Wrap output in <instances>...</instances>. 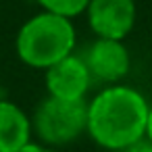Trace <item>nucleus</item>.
<instances>
[{"mask_svg": "<svg viewBox=\"0 0 152 152\" xmlns=\"http://www.w3.org/2000/svg\"><path fill=\"white\" fill-rule=\"evenodd\" d=\"M150 104L131 86L113 83L88 102L86 133L104 150L121 152L146 137Z\"/></svg>", "mask_w": 152, "mask_h": 152, "instance_id": "obj_1", "label": "nucleus"}, {"mask_svg": "<svg viewBox=\"0 0 152 152\" xmlns=\"http://www.w3.org/2000/svg\"><path fill=\"white\" fill-rule=\"evenodd\" d=\"M75 42L77 36L69 17L42 11L21 25L15 50L23 65L46 71L54 63L73 54Z\"/></svg>", "mask_w": 152, "mask_h": 152, "instance_id": "obj_2", "label": "nucleus"}, {"mask_svg": "<svg viewBox=\"0 0 152 152\" xmlns=\"http://www.w3.org/2000/svg\"><path fill=\"white\" fill-rule=\"evenodd\" d=\"M88 102L86 100H61L46 96L31 119L34 133L44 146L61 148L86 133Z\"/></svg>", "mask_w": 152, "mask_h": 152, "instance_id": "obj_3", "label": "nucleus"}, {"mask_svg": "<svg viewBox=\"0 0 152 152\" xmlns=\"http://www.w3.org/2000/svg\"><path fill=\"white\" fill-rule=\"evenodd\" d=\"M94 81L113 86L123 81L131 71V54L123 40L96 38L81 56Z\"/></svg>", "mask_w": 152, "mask_h": 152, "instance_id": "obj_4", "label": "nucleus"}, {"mask_svg": "<svg viewBox=\"0 0 152 152\" xmlns=\"http://www.w3.org/2000/svg\"><path fill=\"white\" fill-rule=\"evenodd\" d=\"M86 15L96 38L125 40L135 25L137 9L135 0H90Z\"/></svg>", "mask_w": 152, "mask_h": 152, "instance_id": "obj_5", "label": "nucleus"}, {"mask_svg": "<svg viewBox=\"0 0 152 152\" xmlns=\"http://www.w3.org/2000/svg\"><path fill=\"white\" fill-rule=\"evenodd\" d=\"M94 83L86 61L77 54H69L63 61L46 69V92L61 100H83Z\"/></svg>", "mask_w": 152, "mask_h": 152, "instance_id": "obj_6", "label": "nucleus"}, {"mask_svg": "<svg viewBox=\"0 0 152 152\" xmlns=\"http://www.w3.org/2000/svg\"><path fill=\"white\" fill-rule=\"evenodd\" d=\"M31 133V117L15 102L0 98V152H19Z\"/></svg>", "mask_w": 152, "mask_h": 152, "instance_id": "obj_7", "label": "nucleus"}, {"mask_svg": "<svg viewBox=\"0 0 152 152\" xmlns=\"http://www.w3.org/2000/svg\"><path fill=\"white\" fill-rule=\"evenodd\" d=\"M36 2L42 7V11L73 19V17L86 13V7H88L90 0H36Z\"/></svg>", "mask_w": 152, "mask_h": 152, "instance_id": "obj_8", "label": "nucleus"}, {"mask_svg": "<svg viewBox=\"0 0 152 152\" xmlns=\"http://www.w3.org/2000/svg\"><path fill=\"white\" fill-rule=\"evenodd\" d=\"M121 152H152V142L144 137L142 142H137V144H133V146H129V148H125Z\"/></svg>", "mask_w": 152, "mask_h": 152, "instance_id": "obj_9", "label": "nucleus"}, {"mask_svg": "<svg viewBox=\"0 0 152 152\" xmlns=\"http://www.w3.org/2000/svg\"><path fill=\"white\" fill-rule=\"evenodd\" d=\"M19 152H46V146L44 144H40V142H34V140H29Z\"/></svg>", "mask_w": 152, "mask_h": 152, "instance_id": "obj_10", "label": "nucleus"}, {"mask_svg": "<svg viewBox=\"0 0 152 152\" xmlns=\"http://www.w3.org/2000/svg\"><path fill=\"white\" fill-rule=\"evenodd\" d=\"M146 140L152 142V104H150V110H148V125H146Z\"/></svg>", "mask_w": 152, "mask_h": 152, "instance_id": "obj_11", "label": "nucleus"}, {"mask_svg": "<svg viewBox=\"0 0 152 152\" xmlns=\"http://www.w3.org/2000/svg\"><path fill=\"white\" fill-rule=\"evenodd\" d=\"M46 152H61V150H56V148H50V146H46Z\"/></svg>", "mask_w": 152, "mask_h": 152, "instance_id": "obj_12", "label": "nucleus"}, {"mask_svg": "<svg viewBox=\"0 0 152 152\" xmlns=\"http://www.w3.org/2000/svg\"><path fill=\"white\" fill-rule=\"evenodd\" d=\"M0 98H2V83H0Z\"/></svg>", "mask_w": 152, "mask_h": 152, "instance_id": "obj_13", "label": "nucleus"}]
</instances>
